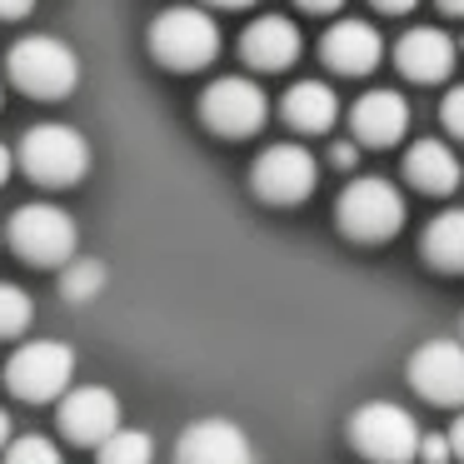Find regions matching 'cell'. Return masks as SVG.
Here are the masks:
<instances>
[{"instance_id": "cell-19", "label": "cell", "mask_w": 464, "mask_h": 464, "mask_svg": "<svg viewBox=\"0 0 464 464\" xmlns=\"http://www.w3.org/2000/svg\"><path fill=\"white\" fill-rule=\"evenodd\" d=\"M420 250L434 270H450V275H464V210H444L424 225L420 235Z\"/></svg>"}, {"instance_id": "cell-6", "label": "cell", "mask_w": 464, "mask_h": 464, "mask_svg": "<svg viewBox=\"0 0 464 464\" xmlns=\"http://www.w3.org/2000/svg\"><path fill=\"white\" fill-rule=\"evenodd\" d=\"M350 444L374 464H410L420 450V424L404 404L394 400H374L364 410H354L350 420Z\"/></svg>"}, {"instance_id": "cell-24", "label": "cell", "mask_w": 464, "mask_h": 464, "mask_svg": "<svg viewBox=\"0 0 464 464\" xmlns=\"http://www.w3.org/2000/svg\"><path fill=\"white\" fill-rule=\"evenodd\" d=\"M440 121L450 125V135H459V140H464V85H454V91L444 95V105H440Z\"/></svg>"}, {"instance_id": "cell-20", "label": "cell", "mask_w": 464, "mask_h": 464, "mask_svg": "<svg viewBox=\"0 0 464 464\" xmlns=\"http://www.w3.org/2000/svg\"><path fill=\"white\" fill-rule=\"evenodd\" d=\"M95 450H101V464H150L155 459V440L145 430H115V434H105L101 444H95Z\"/></svg>"}, {"instance_id": "cell-14", "label": "cell", "mask_w": 464, "mask_h": 464, "mask_svg": "<svg viewBox=\"0 0 464 464\" xmlns=\"http://www.w3.org/2000/svg\"><path fill=\"white\" fill-rule=\"evenodd\" d=\"M454 61H459L454 35L434 31V25H414V31L400 35V45H394V65H400L410 81H420V85L444 81V75L454 71Z\"/></svg>"}, {"instance_id": "cell-23", "label": "cell", "mask_w": 464, "mask_h": 464, "mask_svg": "<svg viewBox=\"0 0 464 464\" xmlns=\"http://www.w3.org/2000/svg\"><path fill=\"white\" fill-rule=\"evenodd\" d=\"M0 454H5V464H65L55 440H45V434H21V440H11Z\"/></svg>"}, {"instance_id": "cell-21", "label": "cell", "mask_w": 464, "mask_h": 464, "mask_svg": "<svg viewBox=\"0 0 464 464\" xmlns=\"http://www.w3.org/2000/svg\"><path fill=\"white\" fill-rule=\"evenodd\" d=\"M105 290V265L101 260H65V275H61V295L65 300H95V295Z\"/></svg>"}, {"instance_id": "cell-2", "label": "cell", "mask_w": 464, "mask_h": 464, "mask_svg": "<svg viewBox=\"0 0 464 464\" xmlns=\"http://www.w3.org/2000/svg\"><path fill=\"white\" fill-rule=\"evenodd\" d=\"M5 71H11L15 91L31 95V101H65L81 81V61L65 41L55 35H31V41H15L5 55Z\"/></svg>"}, {"instance_id": "cell-31", "label": "cell", "mask_w": 464, "mask_h": 464, "mask_svg": "<svg viewBox=\"0 0 464 464\" xmlns=\"http://www.w3.org/2000/svg\"><path fill=\"white\" fill-rule=\"evenodd\" d=\"M11 170H15V155H11V150H5V145H0V185L11 180Z\"/></svg>"}, {"instance_id": "cell-17", "label": "cell", "mask_w": 464, "mask_h": 464, "mask_svg": "<svg viewBox=\"0 0 464 464\" xmlns=\"http://www.w3.org/2000/svg\"><path fill=\"white\" fill-rule=\"evenodd\" d=\"M280 115L300 135H324L334 121H340V95H334L324 81H300V85H290V91H285Z\"/></svg>"}, {"instance_id": "cell-16", "label": "cell", "mask_w": 464, "mask_h": 464, "mask_svg": "<svg viewBox=\"0 0 464 464\" xmlns=\"http://www.w3.org/2000/svg\"><path fill=\"white\" fill-rule=\"evenodd\" d=\"M240 55L255 71H285V65L300 61V31H295V21H285V15H260V21L245 25Z\"/></svg>"}, {"instance_id": "cell-28", "label": "cell", "mask_w": 464, "mask_h": 464, "mask_svg": "<svg viewBox=\"0 0 464 464\" xmlns=\"http://www.w3.org/2000/svg\"><path fill=\"white\" fill-rule=\"evenodd\" d=\"M374 11H384V15H404V11H414L420 0H370Z\"/></svg>"}, {"instance_id": "cell-10", "label": "cell", "mask_w": 464, "mask_h": 464, "mask_svg": "<svg viewBox=\"0 0 464 464\" xmlns=\"http://www.w3.org/2000/svg\"><path fill=\"white\" fill-rule=\"evenodd\" d=\"M121 430V400L105 384H71L61 394V434L81 450H95L105 434Z\"/></svg>"}, {"instance_id": "cell-32", "label": "cell", "mask_w": 464, "mask_h": 464, "mask_svg": "<svg viewBox=\"0 0 464 464\" xmlns=\"http://www.w3.org/2000/svg\"><path fill=\"white\" fill-rule=\"evenodd\" d=\"M5 444H11V414L0 410V450H5Z\"/></svg>"}, {"instance_id": "cell-1", "label": "cell", "mask_w": 464, "mask_h": 464, "mask_svg": "<svg viewBox=\"0 0 464 464\" xmlns=\"http://www.w3.org/2000/svg\"><path fill=\"white\" fill-rule=\"evenodd\" d=\"M150 55L165 71H200L220 55V25L200 5H170L150 25Z\"/></svg>"}, {"instance_id": "cell-5", "label": "cell", "mask_w": 464, "mask_h": 464, "mask_svg": "<svg viewBox=\"0 0 464 464\" xmlns=\"http://www.w3.org/2000/svg\"><path fill=\"white\" fill-rule=\"evenodd\" d=\"M21 170L35 185H75L91 170V140L75 125H35L21 140Z\"/></svg>"}, {"instance_id": "cell-30", "label": "cell", "mask_w": 464, "mask_h": 464, "mask_svg": "<svg viewBox=\"0 0 464 464\" xmlns=\"http://www.w3.org/2000/svg\"><path fill=\"white\" fill-rule=\"evenodd\" d=\"M344 0H300V11H314V15H330V11H340Z\"/></svg>"}, {"instance_id": "cell-7", "label": "cell", "mask_w": 464, "mask_h": 464, "mask_svg": "<svg viewBox=\"0 0 464 464\" xmlns=\"http://www.w3.org/2000/svg\"><path fill=\"white\" fill-rule=\"evenodd\" d=\"M200 121H205V130L225 135V140H245V135L265 130V121H270V101H265V91L255 81L225 75V81L205 85Z\"/></svg>"}, {"instance_id": "cell-33", "label": "cell", "mask_w": 464, "mask_h": 464, "mask_svg": "<svg viewBox=\"0 0 464 464\" xmlns=\"http://www.w3.org/2000/svg\"><path fill=\"white\" fill-rule=\"evenodd\" d=\"M210 5H225V11H245V5H255V0H210Z\"/></svg>"}, {"instance_id": "cell-15", "label": "cell", "mask_w": 464, "mask_h": 464, "mask_svg": "<svg viewBox=\"0 0 464 464\" xmlns=\"http://www.w3.org/2000/svg\"><path fill=\"white\" fill-rule=\"evenodd\" d=\"M350 125H354V140L360 145H394L410 130V101L400 91H370L354 101Z\"/></svg>"}, {"instance_id": "cell-13", "label": "cell", "mask_w": 464, "mask_h": 464, "mask_svg": "<svg viewBox=\"0 0 464 464\" xmlns=\"http://www.w3.org/2000/svg\"><path fill=\"white\" fill-rule=\"evenodd\" d=\"M320 55L340 75H370L384 61V41L370 21H334L320 41Z\"/></svg>"}, {"instance_id": "cell-3", "label": "cell", "mask_w": 464, "mask_h": 464, "mask_svg": "<svg viewBox=\"0 0 464 464\" xmlns=\"http://www.w3.org/2000/svg\"><path fill=\"white\" fill-rule=\"evenodd\" d=\"M334 215H340V230L350 235V240L380 245L404 225V195L394 190L390 180H380V175H360V180H350L340 190Z\"/></svg>"}, {"instance_id": "cell-12", "label": "cell", "mask_w": 464, "mask_h": 464, "mask_svg": "<svg viewBox=\"0 0 464 464\" xmlns=\"http://www.w3.org/2000/svg\"><path fill=\"white\" fill-rule=\"evenodd\" d=\"M180 464H255V450L240 424L230 420H195L175 444Z\"/></svg>"}, {"instance_id": "cell-8", "label": "cell", "mask_w": 464, "mask_h": 464, "mask_svg": "<svg viewBox=\"0 0 464 464\" xmlns=\"http://www.w3.org/2000/svg\"><path fill=\"white\" fill-rule=\"evenodd\" d=\"M5 235H11L15 255L31 265H65L75 255V245H81L75 220L61 205H21L11 215V230Z\"/></svg>"}, {"instance_id": "cell-34", "label": "cell", "mask_w": 464, "mask_h": 464, "mask_svg": "<svg viewBox=\"0 0 464 464\" xmlns=\"http://www.w3.org/2000/svg\"><path fill=\"white\" fill-rule=\"evenodd\" d=\"M440 11H450V15H464V0H440Z\"/></svg>"}, {"instance_id": "cell-9", "label": "cell", "mask_w": 464, "mask_h": 464, "mask_svg": "<svg viewBox=\"0 0 464 464\" xmlns=\"http://www.w3.org/2000/svg\"><path fill=\"white\" fill-rule=\"evenodd\" d=\"M314 180H320V165L304 145H270L250 170L255 195L270 205H300L314 190Z\"/></svg>"}, {"instance_id": "cell-25", "label": "cell", "mask_w": 464, "mask_h": 464, "mask_svg": "<svg viewBox=\"0 0 464 464\" xmlns=\"http://www.w3.org/2000/svg\"><path fill=\"white\" fill-rule=\"evenodd\" d=\"M414 459H424V464H450L454 454H450V440L444 434H420V450H414Z\"/></svg>"}, {"instance_id": "cell-4", "label": "cell", "mask_w": 464, "mask_h": 464, "mask_svg": "<svg viewBox=\"0 0 464 464\" xmlns=\"http://www.w3.org/2000/svg\"><path fill=\"white\" fill-rule=\"evenodd\" d=\"M71 380H75V350L61 340H31L5 360V390L15 400L51 404L71 390Z\"/></svg>"}, {"instance_id": "cell-27", "label": "cell", "mask_w": 464, "mask_h": 464, "mask_svg": "<svg viewBox=\"0 0 464 464\" xmlns=\"http://www.w3.org/2000/svg\"><path fill=\"white\" fill-rule=\"evenodd\" d=\"M35 11V0H0V21H21Z\"/></svg>"}, {"instance_id": "cell-29", "label": "cell", "mask_w": 464, "mask_h": 464, "mask_svg": "<svg viewBox=\"0 0 464 464\" xmlns=\"http://www.w3.org/2000/svg\"><path fill=\"white\" fill-rule=\"evenodd\" d=\"M444 440H450V454H454V459H464V414L454 420V430L444 434Z\"/></svg>"}, {"instance_id": "cell-18", "label": "cell", "mask_w": 464, "mask_h": 464, "mask_svg": "<svg viewBox=\"0 0 464 464\" xmlns=\"http://www.w3.org/2000/svg\"><path fill=\"white\" fill-rule=\"evenodd\" d=\"M404 175L424 195H450L459 185V160H454V150L444 140H414L410 155H404Z\"/></svg>"}, {"instance_id": "cell-11", "label": "cell", "mask_w": 464, "mask_h": 464, "mask_svg": "<svg viewBox=\"0 0 464 464\" xmlns=\"http://www.w3.org/2000/svg\"><path fill=\"white\" fill-rule=\"evenodd\" d=\"M410 384L430 404H464V344L459 340H424L410 354Z\"/></svg>"}, {"instance_id": "cell-22", "label": "cell", "mask_w": 464, "mask_h": 464, "mask_svg": "<svg viewBox=\"0 0 464 464\" xmlns=\"http://www.w3.org/2000/svg\"><path fill=\"white\" fill-rule=\"evenodd\" d=\"M35 320V300L21 290V285H0V340H15L25 334Z\"/></svg>"}, {"instance_id": "cell-26", "label": "cell", "mask_w": 464, "mask_h": 464, "mask_svg": "<svg viewBox=\"0 0 464 464\" xmlns=\"http://www.w3.org/2000/svg\"><path fill=\"white\" fill-rule=\"evenodd\" d=\"M330 160L340 165V170H350V165L360 160V145H354V140H334L330 145Z\"/></svg>"}]
</instances>
